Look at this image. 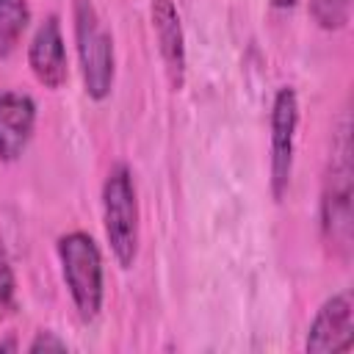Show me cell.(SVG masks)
I'll return each mask as SVG.
<instances>
[{
	"label": "cell",
	"mask_w": 354,
	"mask_h": 354,
	"mask_svg": "<svg viewBox=\"0 0 354 354\" xmlns=\"http://www.w3.org/2000/svg\"><path fill=\"white\" fill-rule=\"evenodd\" d=\"M271 6H274V8H293L296 0H271Z\"/></svg>",
	"instance_id": "14"
},
{
	"label": "cell",
	"mask_w": 354,
	"mask_h": 354,
	"mask_svg": "<svg viewBox=\"0 0 354 354\" xmlns=\"http://www.w3.org/2000/svg\"><path fill=\"white\" fill-rule=\"evenodd\" d=\"M14 348H17V340L14 337H8V340L0 343V351H14Z\"/></svg>",
	"instance_id": "15"
},
{
	"label": "cell",
	"mask_w": 354,
	"mask_h": 354,
	"mask_svg": "<svg viewBox=\"0 0 354 354\" xmlns=\"http://www.w3.org/2000/svg\"><path fill=\"white\" fill-rule=\"evenodd\" d=\"M50 348H58V351L66 348V340H61V337H58L55 332H50V329L36 332V337H33L30 346H28V351H50Z\"/></svg>",
	"instance_id": "13"
},
{
	"label": "cell",
	"mask_w": 354,
	"mask_h": 354,
	"mask_svg": "<svg viewBox=\"0 0 354 354\" xmlns=\"http://www.w3.org/2000/svg\"><path fill=\"white\" fill-rule=\"evenodd\" d=\"M102 224L116 263L130 268L138 254V199L124 163H116L102 183Z\"/></svg>",
	"instance_id": "4"
},
{
	"label": "cell",
	"mask_w": 354,
	"mask_h": 354,
	"mask_svg": "<svg viewBox=\"0 0 354 354\" xmlns=\"http://www.w3.org/2000/svg\"><path fill=\"white\" fill-rule=\"evenodd\" d=\"M310 14L324 30H340L351 17V0H310Z\"/></svg>",
	"instance_id": "11"
},
{
	"label": "cell",
	"mask_w": 354,
	"mask_h": 354,
	"mask_svg": "<svg viewBox=\"0 0 354 354\" xmlns=\"http://www.w3.org/2000/svg\"><path fill=\"white\" fill-rule=\"evenodd\" d=\"M72 11H75V41H77L86 94L91 100H105L113 88V75H116L113 36L102 25V17L91 0H75Z\"/></svg>",
	"instance_id": "3"
},
{
	"label": "cell",
	"mask_w": 354,
	"mask_h": 354,
	"mask_svg": "<svg viewBox=\"0 0 354 354\" xmlns=\"http://www.w3.org/2000/svg\"><path fill=\"white\" fill-rule=\"evenodd\" d=\"M354 340V304L348 293H337L332 299H326L310 329H307V340L304 348L313 354H335V351H348Z\"/></svg>",
	"instance_id": "6"
},
{
	"label": "cell",
	"mask_w": 354,
	"mask_h": 354,
	"mask_svg": "<svg viewBox=\"0 0 354 354\" xmlns=\"http://www.w3.org/2000/svg\"><path fill=\"white\" fill-rule=\"evenodd\" d=\"M28 64L30 72L36 75V80L47 88H61L66 83L69 75V64H66V44L61 36V25L58 17L50 14L33 33L30 47H28Z\"/></svg>",
	"instance_id": "7"
},
{
	"label": "cell",
	"mask_w": 354,
	"mask_h": 354,
	"mask_svg": "<svg viewBox=\"0 0 354 354\" xmlns=\"http://www.w3.org/2000/svg\"><path fill=\"white\" fill-rule=\"evenodd\" d=\"M30 22L28 0H0V58L8 55Z\"/></svg>",
	"instance_id": "10"
},
{
	"label": "cell",
	"mask_w": 354,
	"mask_h": 354,
	"mask_svg": "<svg viewBox=\"0 0 354 354\" xmlns=\"http://www.w3.org/2000/svg\"><path fill=\"white\" fill-rule=\"evenodd\" d=\"M36 127V102L25 91L0 94V160H17Z\"/></svg>",
	"instance_id": "8"
},
{
	"label": "cell",
	"mask_w": 354,
	"mask_h": 354,
	"mask_svg": "<svg viewBox=\"0 0 354 354\" xmlns=\"http://www.w3.org/2000/svg\"><path fill=\"white\" fill-rule=\"evenodd\" d=\"M58 260L72 304L83 321L97 318L102 307V254L88 232L72 230L58 238Z\"/></svg>",
	"instance_id": "2"
},
{
	"label": "cell",
	"mask_w": 354,
	"mask_h": 354,
	"mask_svg": "<svg viewBox=\"0 0 354 354\" xmlns=\"http://www.w3.org/2000/svg\"><path fill=\"white\" fill-rule=\"evenodd\" d=\"M152 30H155L158 50H160L171 88H183V83H185V36H183L180 14L171 0H152Z\"/></svg>",
	"instance_id": "9"
},
{
	"label": "cell",
	"mask_w": 354,
	"mask_h": 354,
	"mask_svg": "<svg viewBox=\"0 0 354 354\" xmlns=\"http://www.w3.org/2000/svg\"><path fill=\"white\" fill-rule=\"evenodd\" d=\"M351 124L348 113H343L340 127L332 141V155L321 191V235L332 257L348 263L351 238H354V210H351Z\"/></svg>",
	"instance_id": "1"
},
{
	"label": "cell",
	"mask_w": 354,
	"mask_h": 354,
	"mask_svg": "<svg viewBox=\"0 0 354 354\" xmlns=\"http://www.w3.org/2000/svg\"><path fill=\"white\" fill-rule=\"evenodd\" d=\"M17 299V279H14V266L8 257V249L0 238V318L11 315Z\"/></svg>",
	"instance_id": "12"
},
{
	"label": "cell",
	"mask_w": 354,
	"mask_h": 354,
	"mask_svg": "<svg viewBox=\"0 0 354 354\" xmlns=\"http://www.w3.org/2000/svg\"><path fill=\"white\" fill-rule=\"evenodd\" d=\"M296 127H299V97L290 86H282L271 105V194L274 199H282L290 183Z\"/></svg>",
	"instance_id": "5"
}]
</instances>
